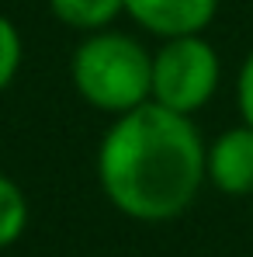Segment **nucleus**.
Masks as SVG:
<instances>
[{"mask_svg":"<svg viewBox=\"0 0 253 257\" xmlns=\"http://www.w3.org/2000/svg\"><path fill=\"white\" fill-rule=\"evenodd\" d=\"M205 139L191 115L146 101L115 115L97 146L104 198L139 222H167L191 209L205 177Z\"/></svg>","mask_w":253,"mask_h":257,"instance_id":"f257e3e1","label":"nucleus"},{"mask_svg":"<svg viewBox=\"0 0 253 257\" xmlns=\"http://www.w3.org/2000/svg\"><path fill=\"white\" fill-rule=\"evenodd\" d=\"M70 77L90 108L122 115L153 97V52L125 32H90L73 49Z\"/></svg>","mask_w":253,"mask_h":257,"instance_id":"f03ea898","label":"nucleus"},{"mask_svg":"<svg viewBox=\"0 0 253 257\" xmlns=\"http://www.w3.org/2000/svg\"><path fill=\"white\" fill-rule=\"evenodd\" d=\"M218 52L201 35H177L163 39L153 52V97L170 111L194 115L205 108L218 87Z\"/></svg>","mask_w":253,"mask_h":257,"instance_id":"7ed1b4c3","label":"nucleus"},{"mask_svg":"<svg viewBox=\"0 0 253 257\" xmlns=\"http://www.w3.org/2000/svg\"><path fill=\"white\" fill-rule=\"evenodd\" d=\"M205 177L232 198H253V128H225L205 150Z\"/></svg>","mask_w":253,"mask_h":257,"instance_id":"20e7f679","label":"nucleus"},{"mask_svg":"<svg viewBox=\"0 0 253 257\" xmlns=\"http://www.w3.org/2000/svg\"><path fill=\"white\" fill-rule=\"evenodd\" d=\"M218 11V0H125V14L156 39L201 35Z\"/></svg>","mask_w":253,"mask_h":257,"instance_id":"39448f33","label":"nucleus"},{"mask_svg":"<svg viewBox=\"0 0 253 257\" xmlns=\"http://www.w3.org/2000/svg\"><path fill=\"white\" fill-rule=\"evenodd\" d=\"M49 11L73 32H101L118 14H125V0H49Z\"/></svg>","mask_w":253,"mask_h":257,"instance_id":"423d86ee","label":"nucleus"},{"mask_svg":"<svg viewBox=\"0 0 253 257\" xmlns=\"http://www.w3.org/2000/svg\"><path fill=\"white\" fill-rule=\"evenodd\" d=\"M28 226V198L14 177L0 174V250L18 243Z\"/></svg>","mask_w":253,"mask_h":257,"instance_id":"0eeeda50","label":"nucleus"},{"mask_svg":"<svg viewBox=\"0 0 253 257\" xmlns=\"http://www.w3.org/2000/svg\"><path fill=\"white\" fill-rule=\"evenodd\" d=\"M21 52H25V45H21V32L14 28L11 18L0 14V94H4V90L11 87V80L18 77Z\"/></svg>","mask_w":253,"mask_h":257,"instance_id":"6e6552de","label":"nucleus"},{"mask_svg":"<svg viewBox=\"0 0 253 257\" xmlns=\"http://www.w3.org/2000/svg\"><path fill=\"white\" fill-rule=\"evenodd\" d=\"M236 104H239V115L243 122L253 128V52L243 59L239 66V77H236Z\"/></svg>","mask_w":253,"mask_h":257,"instance_id":"1a4fd4ad","label":"nucleus"}]
</instances>
